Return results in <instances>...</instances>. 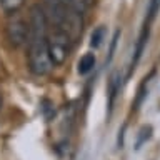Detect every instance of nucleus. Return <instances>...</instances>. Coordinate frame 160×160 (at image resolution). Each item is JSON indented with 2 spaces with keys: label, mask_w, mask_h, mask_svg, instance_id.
I'll use <instances>...</instances> for the list:
<instances>
[{
  "label": "nucleus",
  "mask_w": 160,
  "mask_h": 160,
  "mask_svg": "<svg viewBox=\"0 0 160 160\" xmlns=\"http://www.w3.org/2000/svg\"><path fill=\"white\" fill-rule=\"evenodd\" d=\"M95 67V55L93 53H85L82 58L78 60V73H88L90 70Z\"/></svg>",
  "instance_id": "obj_5"
},
{
  "label": "nucleus",
  "mask_w": 160,
  "mask_h": 160,
  "mask_svg": "<svg viewBox=\"0 0 160 160\" xmlns=\"http://www.w3.org/2000/svg\"><path fill=\"white\" fill-rule=\"evenodd\" d=\"M68 5L72 7L77 13H80L83 17L85 13H87V10L90 8V5H92V0H67Z\"/></svg>",
  "instance_id": "obj_6"
},
{
  "label": "nucleus",
  "mask_w": 160,
  "mask_h": 160,
  "mask_svg": "<svg viewBox=\"0 0 160 160\" xmlns=\"http://www.w3.org/2000/svg\"><path fill=\"white\" fill-rule=\"evenodd\" d=\"M158 3H160V0H150V7H148V23L152 22L153 17H155V13H157Z\"/></svg>",
  "instance_id": "obj_8"
},
{
  "label": "nucleus",
  "mask_w": 160,
  "mask_h": 160,
  "mask_svg": "<svg viewBox=\"0 0 160 160\" xmlns=\"http://www.w3.org/2000/svg\"><path fill=\"white\" fill-rule=\"evenodd\" d=\"M70 43H72V38L63 30L53 28V32L47 37L48 55L53 65H62L67 60L70 53Z\"/></svg>",
  "instance_id": "obj_3"
},
{
  "label": "nucleus",
  "mask_w": 160,
  "mask_h": 160,
  "mask_svg": "<svg viewBox=\"0 0 160 160\" xmlns=\"http://www.w3.org/2000/svg\"><path fill=\"white\" fill-rule=\"evenodd\" d=\"M43 12L47 23H52L53 28L63 30L65 33L75 42L83 30V20L82 15L77 13L68 5L67 0H45Z\"/></svg>",
  "instance_id": "obj_2"
},
{
  "label": "nucleus",
  "mask_w": 160,
  "mask_h": 160,
  "mask_svg": "<svg viewBox=\"0 0 160 160\" xmlns=\"http://www.w3.org/2000/svg\"><path fill=\"white\" fill-rule=\"evenodd\" d=\"M102 40H103V28L100 27V28H97V30H95V32L92 33V42H90V45L97 48V47H100Z\"/></svg>",
  "instance_id": "obj_7"
},
{
  "label": "nucleus",
  "mask_w": 160,
  "mask_h": 160,
  "mask_svg": "<svg viewBox=\"0 0 160 160\" xmlns=\"http://www.w3.org/2000/svg\"><path fill=\"white\" fill-rule=\"evenodd\" d=\"M0 2H3V0H0Z\"/></svg>",
  "instance_id": "obj_9"
},
{
  "label": "nucleus",
  "mask_w": 160,
  "mask_h": 160,
  "mask_svg": "<svg viewBox=\"0 0 160 160\" xmlns=\"http://www.w3.org/2000/svg\"><path fill=\"white\" fill-rule=\"evenodd\" d=\"M47 18L40 5H33L28 13V65L35 75H47L53 63L47 47Z\"/></svg>",
  "instance_id": "obj_1"
},
{
  "label": "nucleus",
  "mask_w": 160,
  "mask_h": 160,
  "mask_svg": "<svg viewBox=\"0 0 160 160\" xmlns=\"http://www.w3.org/2000/svg\"><path fill=\"white\" fill-rule=\"evenodd\" d=\"M7 38L13 47H22L28 38V20L13 13L7 23Z\"/></svg>",
  "instance_id": "obj_4"
}]
</instances>
